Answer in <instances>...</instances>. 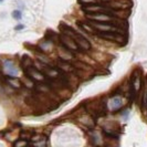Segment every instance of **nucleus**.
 <instances>
[{
  "label": "nucleus",
  "mask_w": 147,
  "mask_h": 147,
  "mask_svg": "<svg viewBox=\"0 0 147 147\" xmlns=\"http://www.w3.org/2000/svg\"><path fill=\"white\" fill-rule=\"evenodd\" d=\"M60 29L62 33H65L69 37H71L74 40V42L78 44V47L80 48V50H84V51H88L91 50V43L88 42V39H85V37H83L82 34H80L79 32H76L73 28H71L70 26H67L65 23H61Z\"/></svg>",
  "instance_id": "1"
},
{
  "label": "nucleus",
  "mask_w": 147,
  "mask_h": 147,
  "mask_svg": "<svg viewBox=\"0 0 147 147\" xmlns=\"http://www.w3.org/2000/svg\"><path fill=\"white\" fill-rule=\"evenodd\" d=\"M88 23L90 24L91 28H93L94 31H101V32H116L119 33L121 29H118L116 26L112 24V23H107V22H98L93 21V20H88Z\"/></svg>",
  "instance_id": "2"
},
{
  "label": "nucleus",
  "mask_w": 147,
  "mask_h": 147,
  "mask_svg": "<svg viewBox=\"0 0 147 147\" xmlns=\"http://www.w3.org/2000/svg\"><path fill=\"white\" fill-rule=\"evenodd\" d=\"M24 75L30 79V80H32V81H36V82H41V83H47V76L44 75L43 72H41L38 67L36 66H31L30 69L28 70H26L24 71Z\"/></svg>",
  "instance_id": "3"
},
{
  "label": "nucleus",
  "mask_w": 147,
  "mask_h": 147,
  "mask_svg": "<svg viewBox=\"0 0 147 147\" xmlns=\"http://www.w3.org/2000/svg\"><path fill=\"white\" fill-rule=\"evenodd\" d=\"M59 40H60V44L66 49L67 51H71V52H76V51H80V48L78 47V44L74 42V40L71 37H69L67 34L65 33H62L59 34Z\"/></svg>",
  "instance_id": "4"
},
{
  "label": "nucleus",
  "mask_w": 147,
  "mask_h": 147,
  "mask_svg": "<svg viewBox=\"0 0 147 147\" xmlns=\"http://www.w3.org/2000/svg\"><path fill=\"white\" fill-rule=\"evenodd\" d=\"M103 6L112 10L127 9L132 6V2L131 0H111V1H104Z\"/></svg>",
  "instance_id": "5"
},
{
  "label": "nucleus",
  "mask_w": 147,
  "mask_h": 147,
  "mask_svg": "<svg viewBox=\"0 0 147 147\" xmlns=\"http://www.w3.org/2000/svg\"><path fill=\"white\" fill-rule=\"evenodd\" d=\"M57 64H58V67L63 73H74L75 72V67L71 63H69L66 60L59 59L58 62H57Z\"/></svg>",
  "instance_id": "6"
},
{
  "label": "nucleus",
  "mask_w": 147,
  "mask_h": 147,
  "mask_svg": "<svg viewBox=\"0 0 147 147\" xmlns=\"http://www.w3.org/2000/svg\"><path fill=\"white\" fill-rule=\"evenodd\" d=\"M3 69L6 71V73L9 76H15L18 74V69L15 65V63L12 61H5L3 62Z\"/></svg>",
  "instance_id": "7"
},
{
  "label": "nucleus",
  "mask_w": 147,
  "mask_h": 147,
  "mask_svg": "<svg viewBox=\"0 0 147 147\" xmlns=\"http://www.w3.org/2000/svg\"><path fill=\"white\" fill-rule=\"evenodd\" d=\"M5 82L13 88H19L21 86V81H19L17 78H13V76H9V75L5 76Z\"/></svg>",
  "instance_id": "8"
},
{
  "label": "nucleus",
  "mask_w": 147,
  "mask_h": 147,
  "mask_svg": "<svg viewBox=\"0 0 147 147\" xmlns=\"http://www.w3.org/2000/svg\"><path fill=\"white\" fill-rule=\"evenodd\" d=\"M21 66L23 67V71H26V70L30 69L31 66H34V65H33V60L31 59L29 55H27V54L22 55V58H21Z\"/></svg>",
  "instance_id": "9"
},
{
  "label": "nucleus",
  "mask_w": 147,
  "mask_h": 147,
  "mask_svg": "<svg viewBox=\"0 0 147 147\" xmlns=\"http://www.w3.org/2000/svg\"><path fill=\"white\" fill-rule=\"evenodd\" d=\"M122 104H123L122 98L119 96H114L112 98V101H111V107H112L113 111H117L122 107Z\"/></svg>",
  "instance_id": "10"
},
{
  "label": "nucleus",
  "mask_w": 147,
  "mask_h": 147,
  "mask_svg": "<svg viewBox=\"0 0 147 147\" xmlns=\"http://www.w3.org/2000/svg\"><path fill=\"white\" fill-rule=\"evenodd\" d=\"M13 147H28V140H18L15 142Z\"/></svg>",
  "instance_id": "11"
},
{
  "label": "nucleus",
  "mask_w": 147,
  "mask_h": 147,
  "mask_svg": "<svg viewBox=\"0 0 147 147\" xmlns=\"http://www.w3.org/2000/svg\"><path fill=\"white\" fill-rule=\"evenodd\" d=\"M80 3L83 6H90V5H98L100 0H80Z\"/></svg>",
  "instance_id": "12"
},
{
  "label": "nucleus",
  "mask_w": 147,
  "mask_h": 147,
  "mask_svg": "<svg viewBox=\"0 0 147 147\" xmlns=\"http://www.w3.org/2000/svg\"><path fill=\"white\" fill-rule=\"evenodd\" d=\"M21 11H19V10H15L13 12H12V17L15 18L16 20H20L21 19Z\"/></svg>",
  "instance_id": "13"
},
{
  "label": "nucleus",
  "mask_w": 147,
  "mask_h": 147,
  "mask_svg": "<svg viewBox=\"0 0 147 147\" xmlns=\"http://www.w3.org/2000/svg\"><path fill=\"white\" fill-rule=\"evenodd\" d=\"M23 28H24V26H23V24H18L15 29L16 30H21V29H23Z\"/></svg>",
  "instance_id": "14"
},
{
  "label": "nucleus",
  "mask_w": 147,
  "mask_h": 147,
  "mask_svg": "<svg viewBox=\"0 0 147 147\" xmlns=\"http://www.w3.org/2000/svg\"><path fill=\"white\" fill-rule=\"evenodd\" d=\"M1 1H2V0H0V2H1Z\"/></svg>",
  "instance_id": "15"
}]
</instances>
